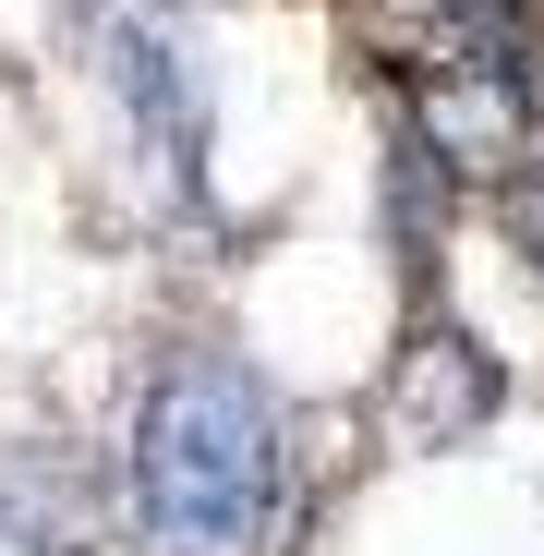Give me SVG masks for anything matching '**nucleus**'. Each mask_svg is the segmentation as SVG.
Listing matches in <instances>:
<instances>
[{
	"label": "nucleus",
	"instance_id": "nucleus-1",
	"mask_svg": "<svg viewBox=\"0 0 544 556\" xmlns=\"http://www.w3.org/2000/svg\"><path fill=\"white\" fill-rule=\"evenodd\" d=\"M134 532L146 556H266L279 532V412L254 363L169 351L134 412Z\"/></svg>",
	"mask_w": 544,
	"mask_h": 556
},
{
	"label": "nucleus",
	"instance_id": "nucleus-2",
	"mask_svg": "<svg viewBox=\"0 0 544 556\" xmlns=\"http://www.w3.org/2000/svg\"><path fill=\"white\" fill-rule=\"evenodd\" d=\"M73 37H85V73H98V110L134 157V181L194 218L206 206V61H194V13L181 0H73Z\"/></svg>",
	"mask_w": 544,
	"mask_h": 556
},
{
	"label": "nucleus",
	"instance_id": "nucleus-3",
	"mask_svg": "<svg viewBox=\"0 0 544 556\" xmlns=\"http://www.w3.org/2000/svg\"><path fill=\"white\" fill-rule=\"evenodd\" d=\"M400 134H412L447 181H484L496 157L520 169V157H532V85H520V61H496V49L423 61V73L400 85Z\"/></svg>",
	"mask_w": 544,
	"mask_h": 556
},
{
	"label": "nucleus",
	"instance_id": "nucleus-4",
	"mask_svg": "<svg viewBox=\"0 0 544 556\" xmlns=\"http://www.w3.org/2000/svg\"><path fill=\"white\" fill-rule=\"evenodd\" d=\"M496 400H508L496 351H472V327H447V315H423V327L400 339V363H388V424H400V447H472V435L496 424Z\"/></svg>",
	"mask_w": 544,
	"mask_h": 556
},
{
	"label": "nucleus",
	"instance_id": "nucleus-5",
	"mask_svg": "<svg viewBox=\"0 0 544 556\" xmlns=\"http://www.w3.org/2000/svg\"><path fill=\"white\" fill-rule=\"evenodd\" d=\"M447 25H460V49H496V61H520V25H532V0H435Z\"/></svg>",
	"mask_w": 544,
	"mask_h": 556
},
{
	"label": "nucleus",
	"instance_id": "nucleus-6",
	"mask_svg": "<svg viewBox=\"0 0 544 556\" xmlns=\"http://www.w3.org/2000/svg\"><path fill=\"white\" fill-rule=\"evenodd\" d=\"M496 218H508V242L544 266V157H520V169L496 181Z\"/></svg>",
	"mask_w": 544,
	"mask_h": 556
},
{
	"label": "nucleus",
	"instance_id": "nucleus-7",
	"mask_svg": "<svg viewBox=\"0 0 544 556\" xmlns=\"http://www.w3.org/2000/svg\"><path fill=\"white\" fill-rule=\"evenodd\" d=\"M0 556H13V532H0Z\"/></svg>",
	"mask_w": 544,
	"mask_h": 556
}]
</instances>
